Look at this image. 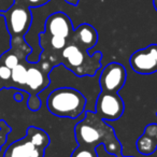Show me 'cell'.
Here are the masks:
<instances>
[{"instance_id": "obj_13", "label": "cell", "mask_w": 157, "mask_h": 157, "mask_svg": "<svg viewBox=\"0 0 157 157\" xmlns=\"http://www.w3.org/2000/svg\"><path fill=\"white\" fill-rule=\"evenodd\" d=\"M136 145H137V150L139 153H141L143 155H151L156 150L157 141L154 138H151L146 135H143L138 139Z\"/></svg>"}, {"instance_id": "obj_5", "label": "cell", "mask_w": 157, "mask_h": 157, "mask_svg": "<svg viewBox=\"0 0 157 157\" xmlns=\"http://www.w3.org/2000/svg\"><path fill=\"white\" fill-rule=\"evenodd\" d=\"M125 105L118 93L101 92L96 101L95 113L105 121H116L123 115Z\"/></svg>"}, {"instance_id": "obj_16", "label": "cell", "mask_w": 157, "mask_h": 157, "mask_svg": "<svg viewBox=\"0 0 157 157\" xmlns=\"http://www.w3.org/2000/svg\"><path fill=\"white\" fill-rule=\"evenodd\" d=\"M11 74L12 70L8 68L7 66L0 63V80L2 82L11 81Z\"/></svg>"}, {"instance_id": "obj_8", "label": "cell", "mask_w": 157, "mask_h": 157, "mask_svg": "<svg viewBox=\"0 0 157 157\" xmlns=\"http://www.w3.org/2000/svg\"><path fill=\"white\" fill-rule=\"evenodd\" d=\"M73 24L63 12H55L45 21L43 33L51 37H61L70 40L73 33Z\"/></svg>"}, {"instance_id": "obj_23", "label": "cell", "mask_w": 157, "mask_h": 157, "mask_svg": "<svg viewBox=\"0 0 157 157\" xmlns=\"http://www.w3.org/2000/svg\"><path fill=\"white\" fill-rule=\"evenodd\" d=\"M153 5H154L155 10L157 11V0H153Z\"/></svg>"}, {"instance_id": "obj_22", "label": "cell", "mask_w": 157, "mask_h": 157, "mask_svg": "<svg viewBox=\"0 0 157 157\" xmlns=\"http://www.w3.org/2000/svg\"><path fill=\"white\" fill-rule=\"evenodd\" d=\"M78 1H80V0H66V2H68L71 6H78Z\"/></svg>"}, {"instance_id": "obj_25", "label": "cell", "mask_w": 157, "mask_h": 157, "mask_svg": "<svg viewBox=\"0 0 157 157\" xmlns=\"http://www.w3.org/2000/svg\"><path fill=\"white\" fill-rule=\"evenodd\" d=\"M125 157H130V156H125Z\"/></svg>"}, {"instance_id": "obj_2", "label": "cell", "mask_w": 157, "mask_h": 157, "mask_svg": "<svg viewBox=\"0 0 157 157\" xmlns=\"http://www.w3.org/2000/svg\"><path fill=\"white\" fill-rule=\"evenodd\" d=\"M46 105L55 116L76 118L85 111L86 98L75 88L60 87L48 95Z\"/></svg>"}, {"instance_id": "obj_14", "label": "cell", "mask_w": 157, "mask_h": 157, "mask_svg": "<svg viewBox=\"0 0 157 157\" xmlns=\"http://www.w3.org/2000/svg\"><path fill=\"white\" fill-rule=\"evenodd\" d=\"M27 80V66L26 63H21L16 67L12 69L11 74V81L18 87H24L26 85Z\"/></svg>"}, {"instance_id": "obj_4", "label": "cell", "mask_w": 157, "mask_h": 157, "mask_svg": "<svg viewBox=\"0 0 157 157\" xmlns=\"http://www.w3.org/2000/svg\"><path fill=\"white\" fill-rule=\"evenodd\" d=\"M88 58L86 51L78 46L69 40L67 45L60 52V63L80 76L95 75L97 69L90 65H86Z\"/></svg>"}, {"instance_id": "obj_19", "label": "cell", "mask_w": 157, "mask_h": 157, "mask_svg": "<svg viewBox=\"0 0 157 157\" xmlns=\"http://www.w3.org/2000/svg\"><path fill=\"white\" fill-rule=\"evenodd\" d=\"M144 135L155 139V137H156V135H157V125L156 124L147 125V126L145 127V130H144Z\"/></svg>"}, {"instance_id": "obj_18", "label": "cell", "mask_w": 157, "mask_h": 157, "mask_svg": "<svg viewBox=\"0 0 157 157\" xmlns=\"http://www.w3.org/2000/svg\"><path fill=\"white\" fill-rule=\"evenodd\" d=\"M22 1L26 3L29 8H38L48 3L50 0H22Z\"/></svg>"}, {"instance_id": "obj_12", "label": "cell", "mask_w": 157, "mask_h": 157, "mask_svg": "<svg viewBox=\"0 0 157 157\" xmlns=\"http://www.w3.org/2000/svg\"><path fill=\"white\" fill-rule=\"evenodd\" d=\"M26 138L37 147L45 150L50 144V137L43 130V129L37 128L35 126H30L27 129Z\"/></svg>"}, {"instance_id": "obj_9", "label": "cell", "mask_w": 157, "mask_h": 157, "mask_svg": "<svg viewBox=\"0 0 157 157\" xmlns=\"http://www.w3.org/2000/svg\"><path fill=\"white\" fill-rule=\"evenodd\" d=\"M131 69L139 74H152L157 72V61L151 45L138 50L129 58Z\"/></svg>"}, {"instance_id": "obj_7", "label": "cell", "mask_w": 157, "mask_h": 157, "mask_svg": "<svg viewBox=\"0 0 157 157\" xmlns=\"http://www.w3.org/2000/svg\"><path fill=\"white\" fill-rule=\"evenodd\" d=\"M50 68L42 63H29L27 67V80L25 85V90L29 93V96H36L48 87L50 84Z\"/></svg>"}, {"instance_id": "obj_11", "label": "cell", "mask_w": 157, "mask_h": 157, "mask_svg": "<svg viewBox=\"0 0 157 157\" xmlns=\"http://www.w3.org/2000/svg\"><path fill=\"white\" fill-rule=\"evenodd\" d=\"M44 151L33 145L26 137L15 141L6 150L3 157H44Z\"/></svg>"}, {"instance_id": "obj_3", "label": "cell", "mask_w": 157, "mask_h": 157, "mask_svg": "<svg viewBox=\"0 0 157 157\" xmlns=\"http://www.w3.org/2000/svg\"><path fill=\"white\" fill-rule=\"evenodd\" d=\"M0 15L5 18L11 38H24L33 22L30 8L22 0H14L9 9L0 11Z\"/></svg>"}, {"instance_id": "obj_20", "label": "cell", "mask_w": 157, "mask_h": 157, "mask_svg": "<svg viewBox=\"0 0 157 157\" xmlns=\"http://www.w3.org/2000/svg\"><path fill=\"white\" fill-rule=\"evenodd\" d=\"M14 99H15L16 101H22L23 95L21 94V92H17L16 94H14Z\"/></svg>"}, {"instance_id": "obj_15", "label": "cell", "mask_w": 157, "mask_h": 157, "mask_svg": "<svg viewBox=\"0 0 157 157\" xmlns=\"http://www.w3.org/2000/svg\"><path fill=\"white\" fill-rule=\"evenodd\" d=\"M71 157H98V155L96 153V148H90L78 145L71 154Z\"/></svg>"}, {"instance_id": "obj_21", "label": "cell", "mask_w": 157, "mask_h": 157, "mask_svg": "<svg viewBox=\"0 0 157 157\" xmlns=\"http://www.w3.org/2000/svg\"><path fill=\"white\" fill-rule=\"evenodd\" d=\"M151 48H152L153 53H154L155 57H156V61H157V44H151Z\"/></svg>"}, {"instance_id": "obj_17", "label": "cell", "mask_w": 157, "mask_h": 157, "mask_svg": "<svg viewBox=\"0 0 157 157\" xmlns=\"http://www.w3.org/2000/svg\"><path fill=\"white\" fill-rule=\"evenodd\" d=\"M28 108L31 110V111H37V110L40 109L41 107V101L38 98V96H29V100H28Z\"/></svg>"}, {"instance_id": "obj_24", "label": "cell", "mask_w": 157, "mask_h": 157, "mask_svg": "<svg viewBox=\"0 0 157 157\" xmlns=\"http://www.w3.org/2000/svg\"><path fill=\"white\" fill-rule=\"evenodd\" d=\"M2 83H3V82L1 81V80H0V88H2V87H3V84H2Z\"/></svg>"}, {"instance_id": "obj_6", "label": "cell", "mask_w": 157, "mask_h": 157, "mask_svg": "<svg viewBox=\"0 0 157 157\" xmlns=\"http://www.w3.org/2000/svg\"><path fill=\"white\" fill-rule=\"evenodd\" d=\"M127 78L126 68L118 63H111L103 68L99 78L101 92L118 93L125 85Z\"/></svg>"}, {"instance_id": "obj_10", "label": "cell", "mask_w": 157, "mask_h": 157, "mask_svg": "<svg viewBox=\"0 0 157 157\" xmlns=\"http://www.w3.org/2000/svg\"><path fill=\"white\" fill-rule=\"evenodd\" d=\"M70 41L75 43L84 51L90 50L98 42V33L92 25L82 24L73 30Z\"/></svg>"}, {"instance_id": "obj_1", "label": "cell", "mask_w": 157, "mask_h": 157, "mask_svg": "<svg viewBox=\"0 0 157 157\" xmlns=\"http://www.w3.org/2000/svg\"><path fill=\"white\" fill-rule=\"evenodd\" d=\"M74 132L80 146L96 148L98 145H103L108 153L117 156L122 152V145L113 129L95 112H87L85 117L76 124Z\"/></svg>"}]
</instances>
